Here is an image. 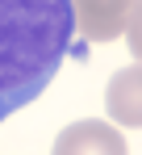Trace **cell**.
<instances>
[{"label": "cell", "mask_w": 142, "mask_h": 155, "mask_svg": "<svg viewBox=\"0 0 142 155\" xmlns=\"http://www.w3.org/2000/svg\"><path fill=\"white\" fill-rule=\"evenodd\" d=\"M125 38H130V54L142 63V0L130 8V21H125Z\"/></svg>", "instance_id": "5"}, {"label": "cell", "mask_w": 142, "mask_h": 155, "mask_svg": "<svg viewBox=\"0 0 142 155\" xmlns=\"http://www.w3.org/2000/svg\"><path fill=\"white\" fill-rule=\"evenodd\" d=\"M134 4H138V0H134Z\"/></svg>", "instance_id": "6"}, {"label": "cell", "mask_w": 142, "mask_h": 155, "mask_svg": "<svg viewBox=\"0 0 142 155\" xmlns=\"http://www.w3.org/2000/svg\"><path fill=\"white\" fill-rule=\"evenodd\" d=\"M71 38V0H0V122L46 92Z\"/></svg>", "instance_id": "1"}, {"label": "cell", "mask_w": 142, "mask_h": 155, "mask_svg": "<svg viewBox=\"0 0 142 155\" xmlns=\"http://www.w3.org/2000/svg\"><path fill=\"white\" fill-rule=\"evenodd\" d=\"M50 155H130V147H125V134H117L113 122L84 117V122H71L54 138Z\"/></svg>", "instance_id": "3"}, {"label": "cell", "mask_w": 142, "mask_h": 155, "mask_svg": "<svg viewBox=\"0 0 142 155\" xmlns=\"http://www.w3.org/2000/svg\"><path fill=\"white\" fill-rule=\"evenodd\" d=\"M134 0H71V17H75V34L84 42H113L125 34Z\"/></svg>", "instance_id": "2"}, {"label": "cell", "mask_w": 142, "mask_h": 155, "mask_svg": "<svg viewBox=\"0 0 142 155\" xmlns=\"http://www.w3.org/2000/svg\"><path fill=\"white\" fill-rule=\"evenodd\" d=\"M105 109L117 126L142 130V63L138 67H121L105 88Z\"/></svg>", "instance_id": "4"}]
</instances>
